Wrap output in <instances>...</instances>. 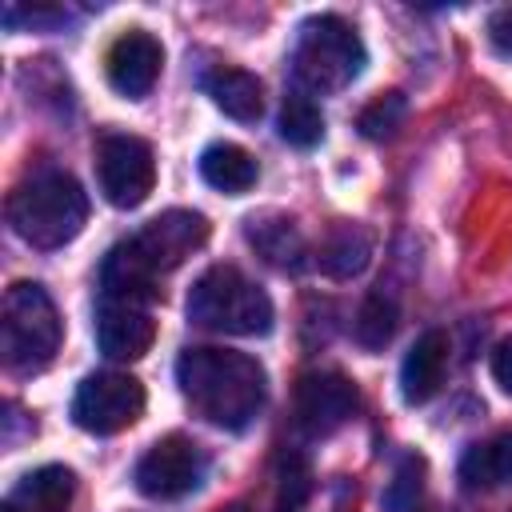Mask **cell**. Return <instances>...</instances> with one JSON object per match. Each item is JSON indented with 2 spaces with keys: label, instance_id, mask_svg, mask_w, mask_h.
Listing matches in <instances>:
<instances>
[{
  "label": "cell",
  "instance_id": "cell-1",
  "mask_svg": "<svg viewBox=\"0 0 512 512\" xmlns=\"http://www.w3.org/2000/svg\"><path fill=\"white\" fill-rule=\"evenodd\" d=\"M208 240V220L188 208H172L148 220L136 236L120 240L100 264V296L152 304L160 296V280L176 272L196 248Z\"/></svg>",
  "mask_w": 512,
  "mask_h": 512
},
{
  "label": "cell",
  "instance_id": "cell-2",
  "mask_svg": "<svg viewBox=\"0 0 512 512\" xmlns=\"http://www.w3.org/2000/svg\"><path fill=\"white\" fill-rule=\"evenodd\" d=\"M176 384L192 412L224 432H244L264 400H268V372L256 356L232 348H188L176 360Z\"/></svg>",
  "mask_w": 512,
  "mask_h": 512
},
{
  "label": "cell",
  "instance_id": "cell-3",
  "mask_svg": "<svg viewBox=\"0 0 512 512\" xmlns=\"http://www.w3.org/2000/svg\"><path fill=\"white\" fill-rule=\"evenodd\" d=\"M88 220V196L76 176L60 168L32 172L8 196V224L32 248H64Z\"/></svg>",
  "mask_w": 512,
  "mask_h": 512
},
{
  "label": "cell",
  "instance_id": "cell-4",
  "mask_svg": "<svg viewBox=\"0 0 512 512\" xmlns=\"http://www.w3.org/2000/svg\"><path fill=\"white\" fill-rule=\"evenodd\" d=\"M188 320L220 336H268L276 312L268 292L252 284L240 268L212 264L196 276L188 292Z\"/></svg>",
  "mask_w": 512,
  "mask_h": 512
},
{
  "label": "cell",
  "instance_id": "cell-5",
  "mask_svg": "<svg viewBox=\"0 0 512 512\" xmlns=\"http://www.w3.org/2000/svg\"><path fill=\"white\" fill-rule=\"evenodd\" d=\"M364 60V40L348 20L332 12L304 20L292 44V76L300 92H340L364 72Z\"/></svg>",
  "mask_w": 512,
  "mask_h": 512
},
{
  "label": "cell",
  "instance_id": "cell-6",
  "mask_svg": "<svg viewBox=\"0 0 512 512\" xmlns=\"http://www.w3.org/2000/svg\"><path fill=\"white\" fill-rule=\"evenodd\" d=\"M60 332L64 328L52 296L32 280H16L4 296V320H0V352L8 372L16 376L44 372L60 348Z\"/></svg>",
  "mask_w": 512,
  "mask_h": 512
},
{
  "label": "cell",
  "instance_id": "cell-7",
  "mask_svg": "<svg viewBox=\"0 0 512 512\" xmlns=\"http://www.w3.org/2000/svg\"><path fill=\"white\" fill-rule=\"evenodd\" d=\"M144 412V384L128 372H92L80 380L76 396H72V420L76 428L92 432V436H116L124 428H132Z\"/></svg>",
  "mask_w": 512,
  "mask_h": 512
},
{
  "label": "cell",
  "instance_id": "cell-8",
  "mask_svg": "<svg viewBox=\"0 0 512 512\" xmlns=\"http://www.w3.org/2000/svg\"><path fill=\"white\" fill-rule=\"evenodd\" d=\"M96 180L112 208H136L156 184V156L140 136L108 132L96 144Z\"/></svg>",
  "mask_w": 512,
  "mask_h": 512
},
{
  "label": "cell",
  "instance_id": "cell-9",
  "mask_svg": "<svg viewBox=\"0 0 512 512\" xmlns=\"http://www.w3.org/2000/svg\"><path fill=\"white\" fill-rule=\"evenodd\" d=\"M204 476H208V456H204V448H200L196 440L172 432V436L156 440V444L140 456L132 480H136L140 496H148V500H180V496L196 492V488L204 484Z\"/></svg>",
  "mask_w": 512,
  "mask_h": 512
},
{
  "label": "cell",
  "instance_id": "cell-10",
  "mask_svg": "<svg viewBox=\"0 0 512 512\" xmlns=\"http://www.w3.org/2000/svg\"><path fill=\"white\" fill-rule=\"evenodd\" d=\"M360 408V392L340 372H308L296 384V424L308 436H332Z\"/></svg>",
  "mask_w": 512,
  "mask_h": 512
},
{
  "label": "cell",
  "instance_id": "cell-11",
  "mask_svg": "<svg viewBox=\"0 0 512 512\" xmlns=\"http://www.w3.org/2000/svg\"><path fill=\"white\" fill-rule=\"evenodd\" d=\"M156 340V320L148 304L100 296L96 308V348L108 360H140Z\"/></svg>",
  "mask_w": 512,
  "mask_h": 512
},
{
  "label": "cell",
  "instance_id": "cell-12",
  "mask_svg": "<svg viewBox=\"0 0 512 512\" xmlns=\"http://www.w3.org/2000/svg\"><path fill=\"white\" fill-rule=\"evenodd\" d=\"M160 64H164V48L152 32L144 28H128L124 36H116V44L108 48V60H104V72H108V84L128 96V100H140L152 92L156 76H160Z\"/></svg>",
  "mask_w": 512,
  "mask_h": 512
},
{
  "label": "cell",
  "instance_id": "cell-13",
  "mask_svg": "<svg viewBox=\"0 0 512 512\" xmlns=\"http://www.w3.org/2000/svg\"><path fill=\"white\" fill-rule=\"evenodd\" d=\"M444 368H448V336L436 328L416 336V344L408 348V356L400 364V396L408 404L432 400L444 384Z\"/></svg>",
  "mask_w": 512,
  "mask_h": 512
},
{
  "label": "cell",
  "instance_id": "cell-14",
  "mask_svg": "<svg viewBox=\"0 0 512 512\" xmlns=\"http://www.w3.org/2000/svg\"><path fill=\"white\" fill-rule=\"evenodd\" d=\"M76 496V476L64 464H44L28 476H20V484L4 496L0 512H68Z\"/></svg>",
  "mask_w": 512,
  "mask_h": 512
},
{
  "label": "cell",
  "instance_id": "cell-15",
  "mask_svg": "<svg viewBox=\"0 0 512 512\" xmlns=\"http://www.w3.org/2000/svg\"><path fill=\"white\" fill-rule=\"evenodd\" d=\"M460 484L468 492H492V488H508L512 484V432H500L492 440L472 444L460 456Z\"/></svg>",
  "mask_w": 512,
  "mask_h": 512
},
{
  "label": "cell",
  "instance_id": "cell-16",
  "mask_svg": "<svg viewBox=\"0 0 512 512\" xmlns=\"http://www.w3.org/2000/svg\"><path fill=\"white\" fill-rule=\"evenodd\" d=\"M204 92L224 116L240 124H256L264 112V84L244 68H216L212 76H204Z\"/></svg>",
  "mask_w": 512,
  "mask_h": 512
},
{
  "label": "cell",
  "instance_id": "cell-17",
  "mask_svg": "<svg viewBox=\"0 0 512 512\" xmlns=\"http://www.w3.org/2000/svg\"><path fill=\"white\" fill-rule=\"evenodd\" d=\"M244 232H248V244L268 264H276L284 272H296L308 256V244H304V236L296 232V224L288 216H252Z\"/></svg>",
  "mask_w": 512,
  "mask_h": 512
},
{
  "label": "cell",
  "instance_id": "cell-18",
  "mask_svg": "<svg viewBox=\"0 0 512 512\" xmlns=\"http://www.w3.org/2000/svg\"><path fill=\"white\" fill-rule=\"evenodd\" d=\"M368 256H372V236H368L360 224L340 220V224L324 236L316 264H320V272L332 276V280H352V276H360V272L368 268Z\"/></svg>",
  "mask_w": 512,
  "mask_h": 512
},
{
  "label": "cell",
  "instance_id": "cell-19",
  "mask_svg": "<svg viewBox=\"0 0 512 512\" xmlns=\"http://www.w3.org/2000/svg\"><path fill=\"white\" fill-rule=\"evenodd\" d=\"M200 176H204L212 188H220V192H228V196H240V192H248V188L256 184L260 168H256V160H252L240 144L216 140V144H208V148L200 152Z\"/></svg>",
  "mask_w": 512,
  "mask_h": 512
},
{
  "label": "cell",
  "instance_id": "cell-20",
  "mask_svg": "<svg viewBox=\"0 0 512 512\" xmlns=\"http://www.w3.org/2000/svg\"><path fill=\"white\" fill-rule=\"evenodd\" d=\"M280 136L292 148H316L324 140V112L308 92L292 88L284 96V104H280Z\"/></svg>",
  "mask_w": 512,
  "mask_h": 512
},
{
  "label": "cell",
  "instance_id": "cell-21",
  "mask_svg": "<svg viewBox=\"0 0 512 512\" xmlns=\"http://www.w3.org/2000/svg\"><path fill=\"white\" fill-rule=\"evenodd\" d=\"M396 320H400V312H396V300L388 296V292H368L364 296V304L356 308V324H352V332H356V344L360 348H368V352H380L392 336H396Z\"/></svg>",
  "mask_w": 512,
  "mask_h": 512
},
{
  "label": "cell",
  "instance_id": "cell-22",
  "mask_svg": "<svg viewBox=\"0 0 512 512\" xmlns=\"http://www.w3.org/2000/svg\"><path fill=\"white\" fill-rule=\"evenodd\" d=\"M424 496V460L420 456H400L392 468V480L384 484V512H416Z\"/></svg>",
  "mask_w": 512,
  "mask_h": 512
},
{
  "label": "cell",
  "instance_id": "cell-23",
  "mask_svg": "<svg viewBox=\"0 0 512 512\" xmlns=\"http://www.w3.org/2000/svg\"><path fill=\"white\" fill-rule=\"evenodd\" d=\"M404 112H408V100H404V92H388V96L372 100V104L360 112L356 128H360L368 140H388V136H392L400 124H404Z\"/></svg>",
  "mask_w": 512,
  "mask_h": 512
},
{
  "label": "cell",
  "instance_id": "cell-24",
  "mask_svg": "<svg viewBox=\"0 0 512 512\" xmlns=\"http://www.w3.org/2000/svg\"><path fill=\"white\" fill-rule=\"evenodd\" d=\"M308 492H312V472H308L304 456L284 452L280 456V484H276L280 512H300V504L308 500Z\"/></svg>",
  "mask_w": 512,
  "mask_h": 512
},
{
  "label": "cell",
  "instance_id": "cell-25",
  "mask_svg": "<svg viewBox=\"0 0 512 512\" xmlns=\"http://www.w3.org/2000/svg\"><path fill=\"white\" fill-rule=\"evenodd\" d=\"M488 40L500 56H512V4H504L488 16Z\"/></svg>",
  "mask_w": 512,
  "mask_h": 512
},
{
  "label": "cell",
  "instance_id": "cell-26",
  "mask_svg": "<svg viewBox=\"0 0 512 512\" xmlns=\"http://www.w3.org/2000/svg\"><path fill=\"white\" fill-rule=\"evenodd\" d=\"M492 376H496V384L512 396V336L496 344V352H492Z\"/></svg>",
  "mask_w": 512,
  "mask_h": 512
},
{
  "label": "cell",
  "instance_id": "cell-27",
  "mask_svg": "<svg viewBox=\"0 0 512 512\" xmlns=\"http://www.w3.org/2000/svg\"><path fill=\"white\" fill-rule=\"evenodd\" d=\"M228 512H256V508H248V504H232Z\"/></svg>",
  "mask_w": 512,
  "mask_h": 512
}]
</instances>
